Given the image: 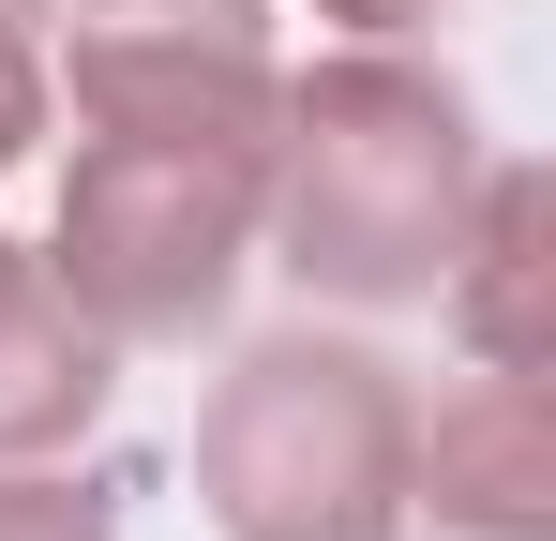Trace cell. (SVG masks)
<instances>
[{
  "label": "cell",
  "mask_w": 556,
  "mask_h": 541,
  "mask_svg": "<svg viewBox=\"0 0 556 541\" xmlns=\"http://www.w3.org/2000/svg\"><path fill=\"white\" fill-rule=\"evenodd\" d=\"M481 196V121L437 61H406L391 30L331 46L316 76L271 90V151H256V241H271L316 301H437L452 226Z\"/></svg>",
  "instance_id": "cell-1"
},
{
  "label": "cell",
  "mask_w": 556,
  "mask_h": 541,
  "mask_svg": "<svg viewBox=\"0 0 556 541\" xmlns=\"http://www.w3.org/2000/svg\"><path fill=\"white\" fill-rule=\"evenodd\" d=\"M30 136H46V30H0V180L30 166Z\"/></svg>",
  "instance_id": "cell-9"
},
{
  "label": "cell",
  "mask_w": 556,
  "mask_h": 541,
  "mask_svg": "<svg viewBox=\"0 0 556 541\" xmlns=\"http://www.w3.org/2000/svg\"><path fill=\"white\" fill-rule=\"evenodd\" d=\"M0 541H121V512L46 481V466H0Z\"/></svg>",
  "instance_id": "cell-8"
},
{
  "label": "cell",
  "mask_w": 556,
  "mask_h": 541,
  "mask_svg": "<svg viewBox=\"0 0 556 541\" xmlns=\"http://www.w3.org/2000/svg\"><path fill=\"white\" fill-rule=\"evenodd\" d=\"M406 527L437 541H556V406L542 376H466L406 451Z\"/></svg>",
  "instance_id": "cell-5"
},
{
  "label": "cell",
  "mask_w": 556,
  "mask_h": 541,
  "mask_svg": "<svg viewBox=\"0 0 556 541\" xmlns=\"http://www.w3.org/2000/svg\"><path fill=\"white\" fill-rule=\"evenodd\" d=\"M271 15L256 0H136L91 15L76 61H46V105H76V136H195V151H271Z\"/></svg>",
  "instance_id": "cell-4"
},
{
  "label": "cell",
  "mask_w": 556,
  "mask_h": 541,
  "mask_svg": "<svg viewBox=\"0 0 556 541\" xmlns=\"http://www.w3.org/2000/svg\"><path fill=\"white\" fill-rule=\"evenodd\" d=\"M0 30H46V0H0Z\"/></svg>",
  "instance_id": "cell-11"
},
{
  "label": "cell",
  "mask_w": 556,
  "mask_h": 541,
  "mask_svg": "<svg viewBox=\"0 0 556 541\" xmlns=\"http://www.w3.org/2000/svg\"><path fill=\"white\" fill-rule=\"evenodd\" d=\"M406 376L346 331H271L195 422V496L226 541H406Z\"/></svg>",
  "instance_id": "cell-2"
},
{
  "label": "cell",
  "mask_w": 556,
  "mask_h": 541,
  "mask_svg": "<svg viewBox=\"0 0 556 541\" xmlns=\"http://www.w3.org/2000/svg\"><path fill=\"white\" fill-rule=\"evenodd\" d=\"M241 256H256V151H195V136H76L46 270L76 286V316H91L105 347L211 331L226 286H241Z\"/></svg>",
  "instance_id": "cell-3"
},
{
  "label": "cell",
  "mask_w": 556,
  "mask_h": 541,
  "mask_svg": "<svg viewBox=\"0 0 556 541\" xmlns=\"http://www.w3.org/2000/svg\"><path fill=\"white\" fill-rule=\"evenodd\" d=\"M316 15H346V30H362V46H376V30H421L437 0H316Z\"/></svg>",
  "instance_id": "cell-10"
},
{
  "label": "cell",
  "mask_w": 556,
  "mask_h": 541,
  "mask_svg": "<svg viewBox=\"0 0 556 541\" xmlns=\"http://www.w3.org/2000/svg\"><path fill=\"white\" fill-rule=\"evenodd\" d=\"M105 331L76 316V286L46 270V241H0V466H46L105 422Z\"/></svg>",
  "instance_id": "cell-6"
},
{
  "label": "cell",
  "mask_w": 556,
  "mask_h": 541,
  "mask_svg": "<svg viewBox=\"0 0 556 541\" xmlns=\"http://www.w3.org/2000/svg\"><path fill=\"white\" fill-rule=\"evenodd\" d=\"M437 301H452V331L481 347V376H542V166H481Z\"/></svg>",
  "instance_id": "cell-7"
}]
</instances>
